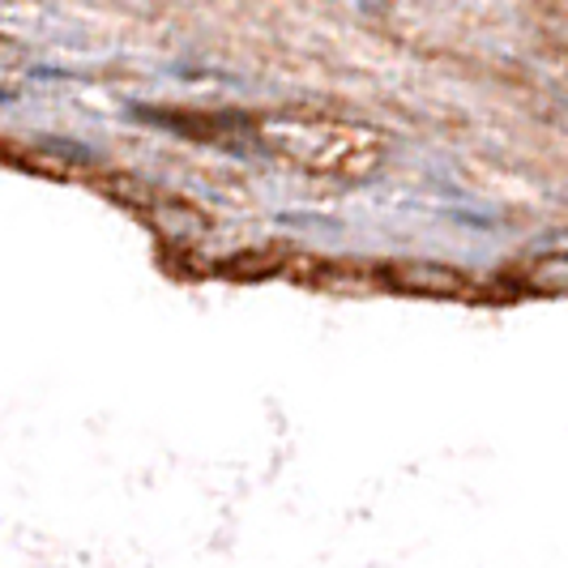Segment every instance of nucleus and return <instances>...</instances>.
Wrapping results in <instances>:
<instances>
[{
  "mask_svg": "<svg viewBox=\"0 0 568 568\" xmlns=\"http://www.w3.org/2000/svg\"><path fill=\"white\" fill-rule=\"evenodd\" d=\"M389 283L410 295H436V300H449V295H466L470 278L457 274L454 265H436V261H402L389 265Z\"/></svg>",
  "mask_w": 568,
  "mask_h": 568,
  "instance_id": "f257e3e1",
  "label": "nucleus"
},
{
  "mask_svg": "<svg viewBox=\"0 0 568 568\" xmlns=\"http://www.w3.org/2000/svg\"><path fill=\"white\" fill-rule=\"evenodd\" d=\"M526 283L535 286V291H547V295H560L568 286V261L565 253H551L542 256V261H535V270H530V278Z\"/></svg>",
  "mask_w": 568,
  "mask_h": 568,
  "instance_id": "f03ea898",
  "label": "nucleus"
},
{
  "mask_svg": "<svg viewBox=\"0 0 568 568\" xmlns=\"http://www.w3.org/2000/svg\"><path fill=\"white\" fill-rule=\"evenodd\" d=\"M154 219H159V227L168 231V235H201V227H205V223H201V214L180 210V205H163Z\"/></svg>",
  "mask_w": 568,
  "mask_h": 568,
  "instance_id": "7ed1b4c3",
  "label": "nucleus"
}]
</instances>
